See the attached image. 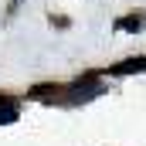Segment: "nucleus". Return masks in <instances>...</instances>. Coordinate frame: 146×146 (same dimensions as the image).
Returning a JSON list of instances; mask_svg holds the SVG:
<instances>
[{"mask_svg":"<svg viewBox=\"0 0 146 146\" xmlns=\"http://www.w3.org/2000/svg\"><path fill=\"white\" fill-rule=\"evenodd\" d=\"M115 27L119 31H139L143 27V17H122V21H115Z\"/></svg>","mask_w":146,"mask_h":146,"instance_id":"f03ea898","label":"nucleus"},{"mask_svg":"<svg viewBox=\"0 0 146 146\" xmlns=\"http://www.w3.org/2000/svg\"><path fill=\"white\" fill-rule=\"evenodd\" d=\"M3 102H7V99H3V95H0V106H3Z\"/></svg>","mask_w":146,"mask_h":146,"instance_id":"20e7f679","label":"nucleus"},{"mask_svg":"<svg viewBox=\"0 0 146 146\" xmlns=\"http://www.w3.org/2000/svg\"><path fill=\"white\" fill-rule=\"evenodd\" d=\"M95 95H102V85L99 82H78V85H72V92H68V102H88Z\"/></svg>","mask_w":146,"mask_h":146,"instance_id":"f257e3e1","label":"nucleus"},{"mask_svg":"<svg viewBox=\"0 0 146 146\" xmlns=\"http://www.w3.org/2000/svg\"><path fill=\"white\" fill-rule=\"evenodd\" d=\"M14 119H17V109H14V106L0 109V122H14Z\"/></svg>","mask_w":146,"mask_h":146,"instance_id":"7ed1b4c3","label":"nucleus"}]
</instances>
